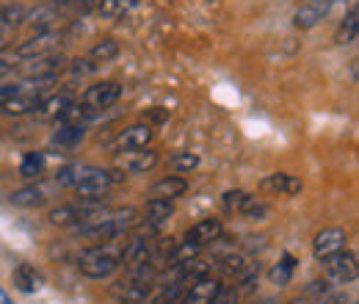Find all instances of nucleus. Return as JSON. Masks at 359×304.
<instances>
[{"label": "nucleus", "instance_id": "obj_16", "mask_svg": "<svg viewBox=\"0 0 359 304\" xmlns=\"http://www.w3.org/2000/svg\"><path fill=\"white\" fill-rule=\"evenodd\" d=\"M219 291H222V279L213 277V274H208V277L191 282L188 293L182 296V302L180 304H213V299H216Z\"/></svg>", "mask_w": 359, "mask_h": 304}, {"label": "nucleus", "instance_id": "obj_36", "mask_svg": "<svg viewBox=\"0 0 359 304\" xmlns=\"http://www.w3.org/2000/svg\"><path fill=\"white\" fill-rule=\"evenodd\" d=\"M67 70H69L75 78H81V75H89V72H94V70H97V64H94V61H89V58H75V61H69V64H67Z\"/></svg>", "mask_w": 359, "mask_h": 304}, {"label": "nucleus", "instance_id": "obj_30", "mask_svg": "<svg viewBox=\"0 0 359 304\" xmlns=\"http://www.w3.org/2000/svg\"><path fill=\"white\" fill-rule=\"evenodd\" d=\"M219 271L226 274V277H243V274H246V260H243L241 255H235V252L222 255V258H219Z\"/></svg>", "mask_w": 359, "mask_h": 304}, {"label": "nucleus", "instance_id": "obj_35", "mask_svg": "<svg viewBox=\"0 0 359 304\" xmlns=\"http://www.w3.org/2000/svg\"><path fill=\"white\" fill-rule=\"evenodd\" d=\"M182 285H185V282L175 279L172 285H166V288H163V291H161V293H158L149 304H177V299L182 296Z\"/></svg>", "mask_w": 359, "mask_h": 304}, {"label": "nucleus", "instance_id": "obj_8", "mask_svg": "<svg viewBox=\"0 0 359 304\" xmlns=\"http://www.w3.org/2000/svg\"><path fill=\"white\" fill-rule=\"evenodd\" d=\"M152 125H130L125 131H119L111 141V150L119 155V152H128V150H144L149 141H152Z\"/></svg>", "mask_w": 359, "mask_h": 304}, {"label": "nucleus", "instance_id": "obj_34", "mask_svg": "<svg viewBox=\"0 0 359 304\" xmlns=\"http://www.w3.org/2000/svg\"><path fill=\"white\" fill-rule=\"evenodd\" d=\"M269 213H271V208L263 202V199H257V197H252L249 205L241 211V216H246L249 221H260V218H266Z\"/></svg>", "mask_w": 359, "mask_h": 304}, {"label": "nucleus", "instance_id": "obj_25", "mask_svg": "<svg viewBox=\"0 0 359 304\" xmlns=\"http://www.w3.org/2000/svg\"><path fill=\"white\" fill-rule=\"evenodd\" d=\"M359 37V11L357 8H351L348 14H346V20L340 22V28H337V34H334V42L337 44H354Z\"/></svg>", "mask_w": 359, "mask_h": 304}, {"label": "nucleus", "instance_id": "obj_32", "mask_svg": "<svg viewBox=\"0 0 359 304\" xmlns=\"http://www.w3.org/2000/svg\"><path fill=\"white\" fill-rule=\"evenodd\" d=\"M135 6V0H100V14L102 17H122L125 11H130Z\"/></svg>", "mask_w": 359, "mask_h": 304}, {"label": "nucleus", "instance_id": "obj_21", "mask_svg": "<svg viewBox=\"0 0 359 304\" xmlns=\"http://www.w3.org/2000/svg\"><path fill=\"white\" fill-rule=\"evenodd\" d=\"M61 70H67V58L61 53H47L42 58H34V64L25 72L28 78H45V75H58Z\"/></svg>", "mask_w": 359, "mask_h": 304}, {"label": "nucleus", "instance_id": "obj_41", "mask_svg": "<svg viewBox=\"0 0 359 304\" xmlns=\"http://www.w3.org/2000/svg\"><path fill=\"white\" fill-rule=\"evenodd\" d=\"M11 72H14V64H11V61H6V58H0V81H3V78H8Z\"/></svg>", "mask_w": 359, "mask_h": 304}, {"label": "nucleus", "instance_id": "obj_6", "mask_svg": "<svg viewBox=\"0 0 359 304\" xmlns=\"http://www.w3.org/2000/svg\"><path fill=\"white\" fill-rule=\"evenodd\" d=\"M58 42H61V31H39V34H34L31 39L17 44L14 55H17L20 61H34V58H42L47 53H53V50L58 47Z\"/></svg>", "mask_w": 359, "mask_h": 304}, {"label": "nucleus", "instance_id": "obj_1", "mask_svg": "<svg viewBox=\"0 0 359 304\" xmlns=\"http://www.w3.org/2000/svg\"><path fill=\"white\" fill-rule=\"evenodd\" d=\"M128 174L119 169H100L91 164H67L55 172L58 188H72L81 199H102L114 185L125 183Z\"/></svg>", "mask_w": 359, "mask_h": 304}, {"label": "nucleus", "instance_id": "obj_13", "mask_svg": "<svg viewBox=\"0 0 359 304\" xmlns=\"http://www.w3.org/2000/svg\"><path fill=\"white\" fill-rule=\"evenodd\" d=\"M125 288L119 291V296H122V302L125 304H144L147 302V296H149V291H152V274H149V268H144V271H133L130 274V279L128 282H122Z\"/></svg>", "mask_w": 359, "mask_h": 304}, {"label": "nucleus", "instance_id": "obj_33", "mask_svg": "<svg viewBox=\"0 0 359 304\" xmlns=\"http://www.w3.org/2000/svg\"><path fill=\"white\" fill-rule=\"evenodd\" d=\"M169 166L175 172H191V169L199 166V155H194V152H177V155L169 158Z\"/></svg>", "mask_w": 359, "mask_h": 304}, {"label": "nucleus", "instance_id": "obj_10", "mask_svg": "<svg viewBox=\"0 0 359 304\" xmlns=\"http://www.w3.org/2000/svg\"><path fill=\"white\" fill-rule=\"evenodd\" d=\"M42 103V91H31V88H17L11 97H6L0 103V111L6 117H25L31 111H36V105Z\"/></svg>", "mask_w": 359, "mask_h": 304}, {"label": "nucleus", "instance_id": "obj_20", "mask_svg": "<svg viewBox=\"0 0 359 304\" xmlns=\"http://www.w3.org/2000/svg\"><path fill=\"white\" fill-rule=\"evenodd\" d=\"M188 191V183L182 180V177H175V174H169V177H163V180H158L152 188H149V199H166V202H172V199H177Z\"/></svg>", "mask_w": 359, "mask_h": 304}, {"label": "nucleus", "instance_id": "obj_14", "mask_svg": "<svg viewBox=\"0 0 359 304\" xmlns=\"http://www.w3.org/2000/svg\"><path fill=\"white\" fill-rule=\"evenodd\" d=\"M222 218L216 216H208L202 218V221H196L188 232H185V241L188 244H196L199 249H205V246H210V244H216L219 238H222Z\"/></svg>", "mask_w": 359, "mask_h": 304}, {"label": "nucleus", "instance_id": "obj_45", "mask_svg": "<svg viewBox=\"0 0 359 304\" xmlns=\"http://www.w3.org/2000/svg\"><path fill=\"white\" fill-rule=\"evenodd\" d=\"M332 3H337V0H332Z\"/></svg>", "mask_w": 359, "mask_h": 304}, {"label": "nucleus", "instance_id": "obj_27", "mask_svg": "<svg viewBox=\"0 0 359 304\" xmlns=\"http://www.w3.org/2000/svg\"><path fill=\"white\" fill-rule=\"evenodd\" d=\"M45 172V152H28L20 164V174L25 180H39Z\"/></svg>", "mask_w": 359, "mask_h": 304}, {"label": "nucleus", "instance_id": "obj_46", "mask_svg": "<svg viewBox=\"0 0 359 304\" xmlns=\"http://www.w3.org/2000/svg\"><path fill=\"white\" fill-rule=\"evenodd\" d=\"M144 304H147V302H144Z\"/></svg>", "mask_w": 359, "mask_h": 304}, {"label": "nucleus", "instance_id": "obj_3", "mask_svg": "<svg viewBox=\"0 0 359 304\" xmlns=\"http://www.w3.org/2000/svg\"><path fill=\"white\" fill-rule=\"evenodd\" d=\"M138 221V211L135 208H116V211H105L94 224H89L86 230H81L83 238L89 241H116L122 235H128Z\"/></svg>", "mask_w": 359, "mask_h": 304}, {"label": "nucleus", "instance_id": "obj_19", "mask_svg": "<svg viewBox=\"0 0 359 304\" xmlns=\"http://www.w3.org/2000/svg\"><path fill=\"white\" fill-rule=\"evenodd\" d=\"M11 282L17 291L22 293H36L42 285H45V277L31 265V263H20L14 271H11Z\"/></svg>", "mask_w": 359, "mask_h": 304}, {"label": "nucleus", "instance_id": "obj_44", "mask_svg": "<svg viewBox=\"0 0 359 304\" xmlns=\"http://www.w3.org/2000/svg\"><path fill=\"white\" fill-rule=\"evenodd\" d=\"M252 304H276V299H260V302H252Z\"/></svg>", "mask_w": 359, "mask_h": 304}, {"label": "nucleus", "instance_id": "obj_29", "mask_svg": "<svg viewBox=\"0 0 359 304\" xmlns=\"http://www.w3.org/2000/svg\"><path fill=\"white\" fill-rule=\"evenodd\" d=\"M293 271H296V258L293 255H285L282 263H276L273 268H271V282L273 285H287L290 279H293Z\"/></svg>", "mask_w": 359, "mask_h": 304}, {"label": "nucleus", "instance_id": "obj_22", "mask_svg": "<svg viewBox=\"0 0 359 304\" xmlns=\"http://www.w3.org/2000/svg\"><path fill=\"white\" fill-rule=\"evenodd\" d=\"M58 20V6L55 3H45L39 8H31L25 14V25H31L36 34L39 31H53V22Z\"/></svg>", "mask_w": 359, "mask_h": 304}, {"label": "nucleus", "instance_id": "obj_39", "mask_svg": "<svg viewBox=\"0 0 359 304\" xmlns=\"http://www.w3.org/2000/svg\"><path fill=\"white\" fill-rule=\"evenodd\" d=\"M315 304H348V299H346L343 293H332V291H329L323 299H318Z\"/></svg>", "mask_w": 359, "mask_h": 304}, {"label": "nucleus", "instance_id": "obj_40", "mask_svg": "<svg viewBox=\"0 0 359 304\" xmlns=\"http://www.w3.org/2000/svg\"><path fill=\"white\" fill-rule=\"evenodd\" d=\"M11 39H14V31H11V28H6V25H0V53L11 44Z\"/></svg>", "mask_w": 359, "mask_h": 304}, {"label": "nucleus", "instance_id": "obj_26", "mask_svg": "<svg viewBox=\"0 0 359 304\" xmlns=\"http://www.w3.org/2000/svg\"><path fill=\"white\" fill-rule=\"evenodd\" d=\"M116 55H119V42H116V39H111V37H108V39H100V42L89 50V61H94L97 67H100V64L114 61Z\"/></svg>", "mask_w": 359, "mask_h": 304}, {"label": "nucleus", "instance_id": "obj_2", "mask_svg": "<svg viewBox=\"0 0 359 304\" xmlns=\"http://www.w3.org/2000/svg\"><path fill=\"white\" fill-rule=\"evenodd\" d=\"M119 265H122V249L116 244H94L78 258L81 274L89 279H108L119 271Z\"/></svg>", "mask_w": 359, "mask_h": 304}, {"label": "nucleus", "instance_id": "obj_38", "mask_svg": "<svg viewBox=\"0 0 359 304\" xmlns=\"http://www.w3.org/2000/svg\"><path fill=\"white\" fill-rule=\"evenodd\" d=\"M144 119H147V125H161L169 119V111H147Z\"/></svg>", "mask_w": 359, "mask_h": 304}, {"label": "nucleus", "instance_id": "obj_43", "mask_svg": "<svg viewBox=\"0 0 359 304\" xmlns=\"http://www.w3.org/2000/svg\"><path fill=\"white\" fill-rule=\"evenodd\" d=\"M0 304H14V302H11V299H8V296H6L3 291H0Z\"/></svg>", "mask_w": 359, "mask_h": 304}, {"label": "nucleus", "instance_id": "obj_23", "mask_svg": "<svg viewBox=\"0 0 359 304\" xmlns=\"http://www.w3.org/2000/svg\"><path fill=\"white\" fill-rule=\"evenodd\" d=\"M47 202V191L42 185H25V188H17L11 194V205L17 208H39Z\"/></svg>", "mask_w": 359, "mask_h": 304}, {"label": "nucleus", "instance_id": "obj_15", "mask_svg": "<svg viewBox=\"0 0 359 304\" xmlns=\"http://www.w3.org/2000/svg\"><path fill=\"white\" fill-rule=\"evenodd\" d=\"M72 103H75V94H72V91H58V94L42 100L34 114H36L42 122H58V119L72 108Z\"/></svg>", "mask_w": 359, "mask_h": 304}, {"label": "nucleus", "instance_id": "obj_31", "mask_svg": "<svg viewBox=\"0 0 359 304\" xmlns=\"http://www.w3.org/2000/svg\"><path fill=\"white\" fill-rule=\"evenodd\" d=\"M249 199H252V194L243 191V188H232V191H226L224 197H222V202H224V208L229 213H241L249 205Z\"/></svg>", "mask_w": 359, "mask_h": 304}, {"label": "nucleus", "instance_id": "obj_37", "mask_svg": "<svg viewBox=\"0 0 359 304\" xmlns=\"http://www.w3.org/2000/svg\"><path fill=\"white\" fill-rule=\"evenodd\" d=\"M238 302H241V293H238L235 285H229V288L222 285V291H219L216 299H213V304H238Z\"/></svg>", "mask_w": 359, "mask_h": 304}, {"label": "nucleus", "instance_id": "obj_9", "mask_svg": "<svg viewBox=\"0 0 359 304\" xmlns=\"http://www.w3.org/2000/svg\"><path fill=\"white\" fill-rule=\"evenodd\" d=\"M152 238H138L130 235V241L125 244L122 249V263L130 268V271H144V268H152Z\"/></svg>", "mask_w": 359, "mask_h": 304}, {"label": "nucleus", "instance_id": "obj_5", "mask_svg": "<svg viewBox=\"0 0 359 304\" xmlns=\"http://www.w3.org/2000/svg\"><path fill=\"white\" fill-rule=\"evenodd\" d=\"M122 97V86L116 84V81H102V84H94L89 86L83 94H81V105H86L91 114H97V111H105V108H111L116 100Z\"/></svg>", "mask_w": 359, "mask_h": 304}, {"label": "nucleus", "instance_id": "obj_28", "mask_svg": "<svg viewBox=\"0 0 359 304\" xmlns=\"http://www.w3.org/2000/svg\"><path fill=\"white\" fill-rule=\"evenodd\" d=\"M25 14H28L25 6H20V3H8L6 8H0V25L17 31L20 25H25Z\"/></svg>", "mask_w": 359, "mask_h": 304}, {"label": "nucleus", "instance_id": "obj_12", "mask_svg": "<svg viewBox=\"0 0 359 304\" xmlns=\"http://www.w3.org/2000/svg\"><path fill=\"white\" fill-rule=\"evenodd\" d=\"M332 6H334L332 0H307V3H302L296 8V14H293V25L302 28V31H310L332 11Z\"/></svg>", "mask_w": 359, "mask_h": 304}, {"label": "nucleus", "instance_id": "obj_4", "mask_svg": "<svg viewBox=\"0 0 359 304\" xmlns=\"http://www.w3.org/2000/svg\"><path fill=\"white\" fill-rule=\"evenodd\" d=\"M320 265H323V274H326V282L329 285H348V282H354L359 277L357 255L348 252V249H340V252L323 258Z\"/></svg>", "mask_w": 359, "mask_h": 304}, {"label": "nucleus", "instance_id": "obj_11", "mask_svg": "<svg viewBox=\"0 0 359 304\" xmlns=\"http://www.w3.org/2000/svg\"><path fill=\"white\" fill-rule=\"evenodd\" d=\"M346 241H348V232H346L343 227H326V230H320L313 241L315 258L323 260V258H329V255L346 249Z\"/></svg>", "mask_w": 359, "mask_h": 304}, {"label": "nucleus", "instance_id": "obj_18", "mask_svg": "<svg viewBox=\"0 0 359 304\" xmlns=\"http://www.w3.org/2000/svg\"><path fill=\"white\" fill-rule=\"evenodd\" d=\"M83 138H86V125H67V122H61L58 131L50 136V144L64 150V152H72V150H78L83 144Z\"/></svg>", "mask_w": 359, "mask_h": 304}, {"label": "nucleus", "instance_id": "obj_42", "mask_svg": "<svg viewBox=\"0 0 359 304\" xmlns=\"http://www.w3.org/2000/svg\"><path fill=\"white\" fill-rule=\"evenodd\" d=\"M17 88H20V86H3V88H0V103H3L6 97H11V94H14Z\"/></svg>", "mask_w": 359, "mask_h": 304}, {"label": "nucleus", "instance_id": "obj_7", "mask_svg": "<svg viewBox=\"0 0 359 304\" xmlns=\"http://www.w3.org/2000/svg\"><path fill=\"white\" fill-rule=\"evenodd\" d=\"M158 161H161V155L155 150H149V147H144V150H128V152H119L116 155V169L125 174H144L149 172V169H155Z\"/></svg>", "mask_w": 359, "mask_h": 304}, {"label": "nucleus", "instance_id": "obj_24", "mask_svg": "<svg viewBox=\"0 0 359 304\" xmlns=\"http://www.w3.org/2000/svg\"><path fill=\"white\" fill-rule=\"evenodd\" d=\"M180 282H196V279H202V277H208L210 274V263H205L202 258H191V260L180 263Z\"/></svg>", "mask_w": 359, "mask_h": 304}, {"label": "nucleus", "instance_id": "obj_17", "mask_svg": "<svg viewBox=\"0 0 359 304\" xmlns=\"http://www.w3.org/2000/svg\"><path fill=\"white\" fill-rule=\"evenodd\" d=\"M260 191L273 194V197H296V194L302 191V180L293 177V174L276 172V174H269V177L260 180Z\"/></svg>", "mask_w": 359, "mask_h": 304}]
</instances>
